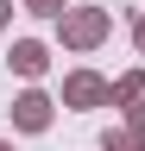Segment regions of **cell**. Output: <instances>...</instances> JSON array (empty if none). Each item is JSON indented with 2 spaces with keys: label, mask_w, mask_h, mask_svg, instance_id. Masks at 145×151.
Listing matches in <instances>:
<instances>
[{
  "label": "cell",
  "mask_w": 145,
  "mask_h": 151,
  "mask_svg": "<svg viewBox=\"0 0 145 151\" xmlns=\"http://www.w3.org/2000/svg\"><path fill=\"white\" fill-rule=\"evenodd\" d=\"M101 32H107V13H76V19H63V38H69V44H95Z\"/></svg>",
  "instance_id": "cell-1"
},
{
  "label": "cell",
  "mask_w": 145,
  "mask_h": 151,
  "mask_svg": "<svg viewBox=\"0 0 145 151\" xmlns=\"http://www.w3.org/2000/svg\"><path fill=\"white\" fill-rule=\"evenodd\" d=\"M63 94H69V101H76V107H95V101H101L107 88L95 82V76H69V82H63Z\"/></svg>",
  "instance_id": "cell-2"
},
{
  "label": "cell",
  "mask_w": 145,
  "mask_h": 151,
  "mask_svg": "<svg viewBox=\"0 0 145 151\" xmlns=\"http://www.w3.org/2000/svg\"><path fill=\"white\" fill-rule=\"evenodd\" d=\"M6 63L19 69V76H38V69H44V44H13V57H6Z\"/></svg>",
  "instance_id": "cell-3"
},
{
  "label": "cell",
  "mask_w": 145,
  "mask_h": 151,
  "mask_svg": "<svg viewBox=\"0 0 145 151\" xmlns=\"http://www.w3.org/2000/svg\"><path fill=\"white\" fill-rule=\"evenodd\" d=\"M44 120H50V101H44V94H25V101H19V126H25V132H38Z\"/></svg>",
  "instance_id": "cell-4"
},
{
  "label": "cell",
  "mask_w": 145,
  "mask_h": 151,
  "mask_svg": "<svg viewBox=\"0 0 145 151\" xmlns=\"http://www.w3.org/2000/svg\"><path fill=\"white\" fill-rule=\"evenodd\" d=\"M107 151H145V132H107Z\"/></svg>",
  "instance_id": "cell-5"
},
{
  "label": "cell",
  "mask_w": 145,
  "mask_h": 151,
  "mask_svg": "<svg viewBox=\"0 0 145 151\" xmlns=\"http://www.w3.org/2000/svg\"><path fill=\"white\" fill-rule=\"evenodd\" d=\"M139 94H145V76H126V82L114 88V101H139Z\"/></svg>",
  "instance_id": "cell-6"
},
{
  "label": "cell",
  "mask_w": 145,
  "mask_h": 151,
  "mask_svg": "<svg viewBox=\"0 0 145 151\" xmlns=\"http://www.w3.org/2000/svg\"><path fill=\"white\" fill-rule=\"evenodd\" d=\"M63 6V0H32V13H57Z\"/></svg>",
  "instance_id": "cell-7"
},
{
  "label": "cell",
  "mask_w": 145,
  "mask_h": 151,
  "mask_svg": "<svg viewBox=\"0 0 145 151\" xmlns=\"http://www.w3.org/2000/svg\"><path fill=\"white\" fill-rule=\"evenodd\" d=\"M139 50H145V19H139Z\"/></svg>",
  "instance_id": "cell-8"
},
{
  "label": "cell",
  "mask_w": 145,
  "mask_h": 151,
  "mask_svg": "<svg viewBox=\"0 0 145 151\" xmlns=\"http://www.w3.org/2000/svg\"><path fill=\"white\" fill-rule=\"evenodd\" d=\"M6 6H13V0H0V19H6Z\"/></svg>",
  "instance_id": "cell-9"
},
{
  "label": "cell",
  "mask_w": 145,
  "mask_h": 151,
  "mask_svg": "<svg viewBox=\"0 0 145 151\" xmlns=\"http://www.w3.org/2000/svg\"><path fill=\"white\" fill-rule=\"evenodd\" d=\"M0 151H6V145H0Z\"/></svg>",
  "instance_id": "cell-10"
}]
</instances>
